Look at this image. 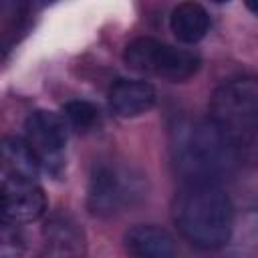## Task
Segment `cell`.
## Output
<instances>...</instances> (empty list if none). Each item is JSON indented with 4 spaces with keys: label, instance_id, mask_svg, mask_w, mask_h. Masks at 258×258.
<instances>
[{
    "label": "cell",
    "instance_id": "cell-1",
    "mask_svg": "<svg viewBox=\"0 0 258 258\" xmlns=\"http://www.w3.org/2000/svg\"><path fill=\"white\" fill-rule=\"evenodd\" d=\"M175 173L185 185H218L234 173L240 153L210 119L181 117L169 133Z\"/></svg>",
    "mask_w": 258,
    "mask_h": 258
},
{
    "label": "cell",
    "instance_id": "cell-2",
    "mask_svg": "<svg viewBox=\"0 0 258 258\" xmlns=\"http://www.w3.org/2000/svg\"><path fill=\"white\" fill-rule=\"evenodd\" d=\"M173 222L187 242L216 250L232 236L234 208L220 185H183L173 200Z\"/></svg>",
    "mask_w": 258,
    "mask_h": 258
},
{
    "label": "cell",
    "instance_id": "cell-3",
    "mask_svg": "<svg viewBox=\"0 0 258 258\" xmlns=\"http://www.w3.org/2000/svg\"><path fill=\"white\" fill-rule=\"evenodd\" d=\"M210 121L240 153H252L258 137V83L254 77L224 81L212 95Z\"/></svg>",
    "mask_w": 258,
    "mask_h": 258
},
{
    "label": "cell",
    "instance_id": "cell-4",
    "mask_svg": "<svg viewBox=\"0 0 258 258\" xmlns=\"http://www.w3.org/2000/svg\"><path fill=\"white\" fill-rule=\"evenodd\" d=\"M143 191V175L137 169L123 161L101 159L91 169L87 206L93 216L109 218L133 206Z\"/></svg>",
    "mask_w": 258,
    "mask_h": 258
},
{
    "label": "cell",
    "instance_id": "cell-5",
    "mask_svg": "<svg viewBox=\"0 0 258 258\" xmlns=\"http://www.w3.org/2000/svg\"><path fill=\"white\" fill-rule=\"evenodd\" d=\"M123 60L129 69L141 75L165 79L169 83H183L191 79L202 64L196 52L177 48L173 44L161 42L151 36H141L131 40L125 46Z\"/></svg>",
    "mask_w": 258,
    "mask_h": 258
},
{
    "label": "cell",
    "instance_id": "cell-6",
    "mask_svg": "<svg viewBox=\"0 0 258 258\" xmlns=\"http://www.w3.org/2000/svg\"><path fill=\"white\" fill-rule=\"evenodd\" d=\"M26 143L36 153L40 165L54 171V167L62 165V155L69 141V127L62 115L38 109L26 117L24 123Z\"/></svg>",
    "mask_w": 258,
    "mask_h": 258
},
{
    "label": "cell",
    "instance_id": "cell-7",
    "mask_svg": "<svg viewBox=\"0 0 258 258\" xmlns=\"http://www.w3.org/2000/svg\"><path fill=\"white\" fill-rule=\"evenodd\" d=\"M44 212L46 196L34 181L6 179L0 185V214L12 224L34 222Z\"/></svg>",
    "mask_w": 258,
    "mask_h": 258
},
{
    "label": "cell",
    "instance_id": "cell-8",
    "mask_svg": "<svg viewBox=\"0 0 258 258\" xmlns=\"http://www.w3.org/2000/svg\"><path fill=\"white\" fill-rule=\"evenodd\" d=\"M42 234L44 248L36 258H85V234L71 216H52Z\"/></svg>",
    "mask_w": 258,
    "mask_h": 258
},
{
    "label": "cell",
    "instance_id": "cell-9",
    "mask_svg": "<svg viewBox=\"0 0 258 258\" xmlns=\"http://www.w3.org/2000/svg\"><path fill=\"white\" fill-rule=\"evenodd\" d=\"M157 101L155 87L141 79H119L109 91V107L119 117H139Z\"/></svg>",
    "mask_w": 258,
    "mask_h": 258
},
{
    "label": "cell",
    "instance_id": "cell-10",
    "mask_svg": "<svg viewBox=\"0 0 258 258\" xmlns=\"http://www.w3.org/2000/svg\"><path fill=\"white\" fill-rule=\"evenodd\" d=\"M123 246L129 258H175L173 236L155 224H137L129 228Z\"/></svg>",
    "mask_w": 258,
    "mask_h": 258
},
{
    "label": "cell",
    "instance_id": "cell-11",
    "mask_svg": "<svg viewBox=\"0 0 258 258\" xmlns=\"http://www.w3.org/2000/svg\"><path fill=\"white\" fill-rule=\"evenodd\" d=\"M0 169L8 179L34 181L40 173V161L22 137H4L0 139Z\"/></svg>",
    "mask_w": 258,
    "mask_h": 258
},
{
    "label": "cell",
    "instance_id": "cell-12",
    "mask_svg": "<svg viewBox=\"0 0 258 258\" xmlns=\"http://www.w3.org/2000/svg\"><path fill=\"white\" fill-rule=\"evenodd\" d=\"M169 28L185 44L200 42L210 30V14L198 2H181L171 10Z\"/></svg>",
    "mask_w": 258,
    "mask_h": 258
},
{
    "label": "cell",
    "instance_id": "cell-13",
    "mask_svg": "<svg viewBox=\"0 0 258 258\" xmlns=\"http://www.w3.org/2000/svg\"><path fill=\"white\" fill-rule=\"evenodd\" d=\"M62 119H64L67 127H73L79 133H87V131H93L99 125L101 113L93 103L83 101V99H73V101L64 103Z\"/></svg>",
    "mask_w": 258,
    "mask_h": 258
},
{
    "label": "cell",
    "instance_id": "cell-14",
    "mask_svg": "<svg viewBox=\"0 0 258 258\" xmlns=\"http://www.w3.org/2000/svg\"><path fill=\"white\" fill-rule=\"evenodd\" d=\"M22 8L24 6L18 2H0V48H6L14 42L24 18Z\"/></svg>",
    "mask_w": 258,
    "mask_h": 258
},
{
    "label": "cell",
    "instance_id": "cell-15",
    "mask_svg": "<svg viewBox=\"0 0 258 258\" xmlns=\"http://www.w3.org/2000/svg\"><path fill=\"white\" fill-rule=\"evenodd\" d=\"M26 254V236L16 224L0 222V258H22Z\"/></svg>",
    "mask_w": 258,
    "mask_h": 258
}]
</instances>
